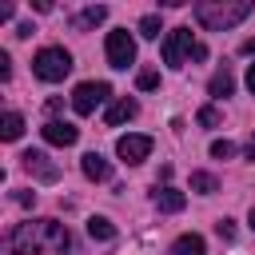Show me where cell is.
<instances>
[{
  "label": "cell",
  "mask_w": 255,
  "mask_h": 255,
  "mask_svg": "<svg viewBox=\"0 0 255 255\" xmlns=\"http://www.w3.org/2000/svg\"><path fill=\"white\" fill-rule=\"evenodd\" d=\"M163 64L167 68H183V60L195 52V44H191V28H171L167 36H163Z\"/></svg>",
  "instance_id": "277c9868"
},
{
  "label": "cell",
  "mask_w": 255,
  "mask_h": 255,
  "mask_svg": "<svg viewBox=\"0 0 255 255\" xmlns=\"http://www.w3.org/2000/svg\"><path fill=\"white\" fill-rule=\"evenodd\" d=\"M116 155L124 163H143L151 155V135H120L116 139Z\"/></svg>",
  "instance_id": "52a82bcc"
},
{
  "label": "cell",
  "mask_w": 255,
  "mask_h": 255,
  "mask_svg": "<svg viewBox=\"0 0 255 255\" xmlns=\"http://www.w3.org/2000/svg\"><path fill=\"white\" fill-rule=\"evenodd\" d=\"M0 135L12 143V139H20L24 135V116L20 112H4V120H0Z\"/></svg>",
  "instance_id": "5bb4252c"
},
{
  "label": "cell",
  "mask_w": 255,
  "mask_h": 255,
  "mask_svg": "<svg viewBox=\"0 0 255 255\" xmlns=\"http://www.w3.org/2000/svg\"><path fill=\"white\" fill-rule=\"evenodd\" d=\"M247 16H251V0H199L195 4V20L207 32H227Z\"/></svg>",
  "instance_id": "7a4b0ae2"
},
{
  "label": "cell",
  "mask_w": 255,
  "mask_h": 255,
  "mask_svg": "<svg viewBox=\"0 0 255 255\" xmlns=\"http://www.w3.org/2000/svg\"><path fill=\"white\" fill-rule=\"evenodd\" d=\"M247 92H251V96H255V64H251V68H247Z\"/></svg>",
  "instance_id": "484cf974"
},
{
  "label": "cell",
  "mask_w": 255,
  "mask_h": 255,
  "mask_svg": "<svg viewBox=\"0 0 255 255\" xmlns=\"http://www.w3.org/2000/svg\"><path fill=\"white\" fill-rule=\"evenodd\" d=\"M207 92H211L215 100L231 96V92H235V80H231V72H227V68H223V72H215V76H211V84H207Z\"/></svg>",
  "instance_id": "9a60e30c"
},
{
  "label": "cell",
  "mask_w": 255,
  "mask_h": 255,
  "mask_svg": "<svg viewBox=\"0 0 255 255\" xmlns=\"http://www.w3.org/2000/svg\"><path fill=\"white\" fill-rule=\"evenodd\" d=\"M247 219H251V231H255V207H251V215H247Z\"/></svg>",
  "instance_id": "f1b7e54d"
},
{
  "label": "cell",
  "mask_w": 255,
  "mask_h": 255,
  "mask_svg": "<svg viewBox=\"0 0 255 255\" xmlns=\"http://www.w3.org/2000/svg\"><path fill=\"white\" fill-rule=\"evenodd\" d=\"M151 199H155V207H159V211H183V203H187V195H183L179 187H167V183H163V187H155V195H151Z\"/></svg>",
  "instance_id": "8fae6325"
},
{
  "label": "cell",
  "mask_w": 255,
  "mask_h": 255,
  "mask_svg": "<svg viewBox=\"0 0 255 255\" xmlns=\"http://www.w3.org/2000/svg\"><path fill=\"white\" fill-rule=\"evenodd\" d=\"M135 112H139V104H135L131 96H124V100H116V104L104 112V124H108V128H120V124L135 120Z\"/></svg>",
  "instance_id": "30bf717a"
},
{
  "label": "cell",
  "mask_w": 255,
  "mask_h": 255,
  "mask_svg": "<svg viewBox=\"0 0 255 255\" xmlns=\"http://www.w3.org/2000/svg\"><path fill=\"white\" fill-rule=\"evenodd\" d=\"M135 84H139V92H151V88H159V72H151V68H147V72H139V76H135Z\"/></svg>",
  "instance_id": "ffe728a7"
},
{
  "label": "cell",
  "mask_w": 255,
  "mask_h": 255,
  "mask_svg": "<svg viewBox=\"0 0 255 255\" xmlns=\"http://www.w3.org/2000/svg\"><path fill=\"white\" fill-rule=\"evenodd\" d=\"M80 167H84V175H88V179H96V183H104V179L112 175V163H108V159H104L100 151H88Z\"/></svg>",
  "instance_id": "7c38bea8"
},
{
  "label": "cell",
  "mask_w": 255,
  "mask_h": 255,
  "mask_svg": "<svg viewBox=\"0 0 255 255\" xmlns=\"http://www.w3.org/2000/svg\"><path fill=\"white\" fill-rule=\"evenodd\" d=\"M171 255H207V247H203V235H195V231L179 235V239L171 243Z\"/></svg>",
  "instance_id": "4fadbf2b"
},
{
  "label": "cell",
  "mask_w": 255,
  "mask_h": 255,
  "mask_svg": "<svg viewBox=\"0 0 255 255\" xmlns=\"http://www.w3.org/2000/svg\"><path fill=\"white\" fill-rule=\"evenodd\" d=\"M243 52H247V56H255V36H251V40H243Z\"/></svg>",
  "instance_id": "4316f807"
},
{
  "label": "cell",
  "mask_w": 255,
  "mask_h": 255,
  "mask_svg": "<svg viewBox=\"0 0 255 255\" xmlns=\"http://www.w3.org/2000/svg\"><path fill=\"white\" fill-rule=\"evenodd\" d=\"M104 52H108V64H112V68H131V64H135V40H131V32H128V28L108 32Z\"/></svg>",
  "instance_id": "5b68a950"
},
{
  "label": "cell",
  "mask_w": 255,
  "mask_h": 255,
  "mask_svg": "<svg viewBox=\"0 0 255 255\" xmlns=\"http://www.w3.org/2000/svg\"><path fill=\"white\" fill-rule=\"evenodd\" d=\"M12 76V64H8V52H0V80Z\"/></svg>",
  "instance_id": "cb8c5ba5"
},
{
  "label": "cell",
  "mask_w": 255,
  "mask_h": 255,
  "mask_svg": "<svg viewBox=\"0 0 255 255\" xmlns=\"http://www.w3.org/2000/svg\"><path fill=\"white\" fill-rule=\"evenodd\" d=\"M40 131H44V139H48V143H56V147H72V143L80 139V128H72L68 120H48Z\"/></svg>",
  "instance_id": "ba28073f"
},
{
  "label": "cell",
  "mask_w": 255,
  "mask_h": 255,
  "mask_svg": "<svg viewBox=\"0 0 255 255\" xmlns=\"http://www.w3.org/2000/svg\"><path fill=\"white\" fill-rule=\"evenodd\" d=\"M219 187V179L211 175V171H191V191H199V195H211Z\"/></svg>",
  "instance_id": "e0dca14e"
},
{
  "label": "cell",
  "mask_w": 255,
  "mask_h": 255,
  "mask_svg": "<svg viewBox=\"0 0 255 255\" xmlns=\"http://www.w3.org/2000/svg\"><path fill=\"white\" fill-rule=\"evenodd\" d=\"M108 96H112V88H108L104 80H84V84H76V92H72V108H76L80 116H92Z\"/></svg>",
  "instance_id": "8992f818"
},
{
  "label": "cell",
  "mask_w": 255,
  "mask_h": 255,
  "mask_svg": "<svg viewBox=\"0 0 255 255\" xmlns=\"http://www.w3.org/2000/svg\"><path fill=\"white\" fill-rule=\"evenodd\" d=\"M247 159H255V135L247 139Z\"/></svg>",
  "instance_id": "83f0119b"
},
{
  "label": "cell",
  "mask_w": 255,
  "mask_h": 255,
  "mask_svg": "<svg viewBox=\"0 0 255 255\" xmlns=\"http://www.w3.org/2000/svg\"><path fill=\"white\" fill-rule=\"evenodd\" d=\"M104 20H108V8H104V4H92V8L80 12V28H88V24H104Z\"/></svg>",
  "instance_id": "ac0fdd59"
},
{
  "label": "cell",
  "mask_w": 255,
  "mask_h": 255,
  "mask_svg": "<svg viewBox=\"0 0 255 255\" xmlns=\"http://www.w3.org/2000/svg\"><path fill=\"white\" fill-rule=\"evenodd\" d=\"M139 36L159 40V16H143V20H139Z\"/></svg>",
  "instance_id": "d6986e66"
},
{
  "label": "cell",
  "mask_w": 255,
  "mask_h": 255,
  "mask_svg": "<svg viewBox=\"0 0 255 255\" xmlns=\"http://www.w3.org/2000/svg\"><path fill=\"white\" fill-rule=\"evenodd\" d=\"M211 155H215V159H231V155H235V143H231V139H215V143H211Z\"/></svg>",
  "instance_id": "44dd1931"
},
{
  "label": "cell",
  "mask_w": 255,
  "mask_h": 255,
  "mask_svg": "<svg viewBox=\"0 0 255 255\" xmlns=\"http://www.w3.org/2000/svg\"><path fill=\"white\" fill-rule=\"evenodd\" d=\"M16 203H24V207H32V203H36V191H16Z\"/></svg>",
  "instance_id": "d4e9b609"
},
{
  "label": "cell",
  "mask_w": 255,
  "mask_h": 255,
  "mask_svg": "<svg viewBox=\"0 0 255 255\" xmlns=\"http://www.w3.org/2000/svg\"><path fill=\"white\" fill-rule=\"evenodd\" d=\"M88 235H92V239H100V243H108V239H116V227H112V219L92 215V219H88Z\"/></svg>",
  "instance_id": "2e32d148"
},
{
  "label": "cell",
  "mask_w": 255,
  "mask_h": 255,
  "mask_svg": "<svg viewBox=\"0 0 255 255\" xmlns=\"http://www.w3.org/2000/svg\"><path fill=\"white\" fill-rule=\"evenodd\" d=\"M72 235L60 219H24L4 235V255H68Z\"/></svg>",
  "instance_id": "6da1fadb"
},
{
  "label": "cell",
  "mask_w": 255,
  "mask_h": 255,
  "mask_svg": "<svg viewBox=\"0 0 255 255\" xmlns=\"http://www.w3.org/2000/svg\"><path fill=\"white\" fill-rule=\"evenodd\" d=\"M32 72H36L44 84H60V80L72 72V56H68V48H40L36 60H32Z\"/></svg>",
  "instance_id": "3957f363"
},
{
  "label": "cell",
  "mask_w": 255,
  "mask_h": 255,
  "mask_svg": "<svg viewBox=\"0 0 255 255\" xmlns=\"http://www.w3.org/2000/svg\"><path fill=\"white\" fill-rule=\"evenodd\" d=\"M215 235H219L223 243H231V239H235V223H231V219H219V223H215Z\"/></svg>",
  "instance_id": "7402d4cb"
},
{
  "label": "cell",
  "mask_w": 255,
  "mask_h": 255,
  "mask_svg": "<svg viewBox=\"0 0 255 255\" xmlns=\"http://www.w3.org/2000/svg\"><path fill=\"white\" fill-rule=\"evenodd\" d=\"M199 124H203V128H215V124H219V112H215V108H199Z\"/></svg>",
  "instance_id": "603a6c76"
},
{
  "label": "cell",
  "mask_w": 255,
  "mask_h": 255,
  "mask_svg": "<svg viewBox=\"0 0 255 255\" xmlns=\"http://www.w3.org/2000/svg\"><path fill=\"white\" fill-rule=\"evenodd\" d=\"M20 159H24V167H28L36 179H44V183H56V179H60V167H56V163H48V155H44V151H24Z\"/></svg>",
  "instance_id": "9c48e42d"
}]
</instances>
